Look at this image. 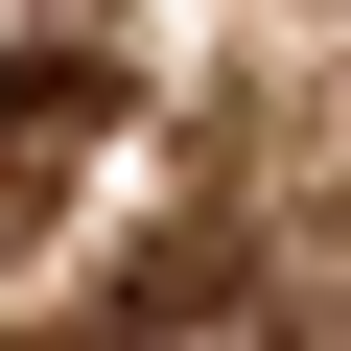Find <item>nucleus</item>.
I'll return each mask as SVG.
<instances>
[{
    "mask_svg": "<svg viewBox=\"0 0 351 351\" xmlns=\"http://www.w3.org/2000/svg\"><path fill=\"white\" fill-rule=\"evenodd\" d=\"M94 117H117V71H94V47H24V71H0V188H24V164H71Z\"/></svg>",
    "mask_w": 351,
    "mask_h": 351,
    "instance_id": "f257e3e1",
    "label": "nucleus"
}]
</instances>
